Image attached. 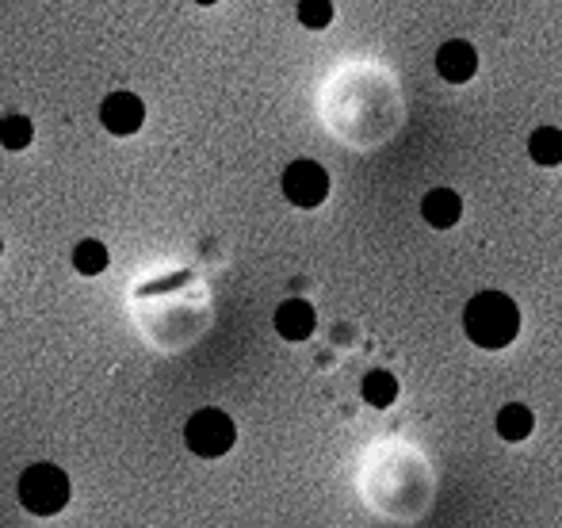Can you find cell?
Instances as JSON below:
<instances>
[{"mask_svg":"<svg viewBox=\"0 0 562 528\" xmlns=\"http://www.w3.org/2000/svg\"><path fill=\"white\" fill-rule=\"evenodd\" d=\"M463 329L479 349H505L520 334V311L502 291H482L467 303Z\"/></svg>","mask_w":562,"mask_h":528,"instance_id":"1","label":"cell"},{"mask_svg":"<svg viewBox=\"0 0 562 528\" xmlns=\"http://www.w3.org/2000/svg\"><path fill=\"white\" fill-rule=\"evenodd\" d=\"M20 506L35 517H54L69 506V475L54 463H31L20 475Z\"/></svg>","mask_w":562,"mask_h":528,"instance_id":"2","label":"cell"},{"mask_svg":"<svg viewBox=\"0 0 562 528\" xmlns=\"http://www.w3.org/2000/svg\"><path fill=\"white\" fill-rule=\"evenodd\" d=\"M184 440L195 456H203V460H218V456H226L229 448H234L237 429H234V422H229V414L207 406V409H195V414L188 417Z\"/></svg>","mask_w":562,"mask_h":528,"instance_id":"3","label":"cell"},{"mask_svg":"<svg viewBox=\"0 0 562 528\" xmlns=\"http://www.w3.org/2000/svg\"><path fill=\"white\" fill-rule=\"evenodd\" d=\"M283 195H288L295 207H318V203H326L329 195V172L322 169L318 161H291L288 169H283Z\"/></svg>","mask_w":562,"mask_h":528,"instance_id":"4","label":"cell"},{"mask_svg":"<svg viewBox=\"0 0 562 528\" xmlns=\"http://www.w3.org/2000/svg\"><path fill=\"white\" fill-rule=\"evenodd\" d=\"M100 123L112 134H119V138H126V134H134L146 123V104H142L134 92H112V97L100 104Z\"/></svg>","mask_w":562,"mask_h":528,"instance_id":"5","label":"cell"},{"mask_svg":"<svg viewBox=\"0 0 562 528\" xmlns=\"http://www.w3.org/2000/svg\"><path fill=\"white\" fill-rule=\"evenodd\" d=\"M474 69H479V54H474L471 43H463V38H451L437 50V74L445 77L451 85H463L474 77Z\"/></svg>","mask_w":562,"mask_h":528,"instance_id":"6","label":"cell"},{"mask_svg":"<svg viewBox=\"0 0 562 528\" xmlns=\"http://www.w3.org/2000/svg\"><path fill=\"white\" fill-rule=\"evenodd\" d=\"M314 326H318L314 306L303 303V299H288V303L276 311V329H280V337H288V341H306V337L314 334Z\"/></svg>","mask_w":562,"mask_h":528,"instance_id":"7","label":"cell"},{"mask_svg":"<svg viewBox=\"0 0 562 528\" xmlns=\"http://www.w3.org/2000/svg\"><path fill=\"white\" fill-rule=\"evenodd\" d=\"M422 215H425V223H429V226L448 231V226H456L459 215H463V200H459L451 188H432V192L422 200Z\"/></svg>","mask_w":562,"mask_h":528,"instance_id":"8","label":"cell"},{"mask_svg":"<svg viewBox=\"0 0 562 528\" xmlns=\"http://www.w3.org/2000/svg\"><path fill=\"white\" fill-rule=\"evenodd\" d=\"M532 409L520 406V402H509V406H502V414H497V437L509 440V445H517V440L532 437Z\"/></svg>","mask_w":562,"mask_h":528,"instance_id":"9","label":"cell"},{"mask_svg":"<svg viewBox=\"0 0 562 528\" xmlns=\"http://www.w3.org/2000/svg\"><path fill=\"white\" fill-rule=\"evenodd\" d=\"M360 395L368 406L386 409V406H394V398H398V380H394L391 372H368L360 383Z\"/></svg>","mask_w":562,"mask_h":528,"instance_id":"10","label":"cell"},{"mask_svg":"<svg viewBox=\"0 0 562 528\" xmlns=\"http://www.w3.org/2000/svg\"><path fill=\"white\" fill-rule=\"evenodd\" d=\"M528 154H532L536 165H562V131L559 127H540L528 138Z\"/></svg>","mask_w":562,"mask_h":528,"instance_id":"11","label":"cell"},{"mask_svg":"<svg viewBox=\"0 0 562 528\" xmlns=\"http://www.w3.org/2000/svg\"><path fill=\"white\" fill-rule=\"evenodd\" d=\"M74 268L81 276H100L108 268V246H104V241H97V238L81 241V246L74 249Z\"/></svg>","mask_w":562,"mask_h":528,"instance_id":"12","label":"cell"},{"mask_svg":"<svg viewBox=\"0 0 562 528\" xmlns=\"http://www.w3.org/2000/svg\"><path fill=\"white\" fill-rule=\"evenodd\" d=\"M31 138H35V127H31L27 115H4L0 120V146L4 149H27Z\"/></svg>","mask_w":562,"mask_h":528,"instance_id":"13","label":"cell"},{"mask_svg":"<svg viewBox=\"0 0 562 528\" xmlns=\"http://www.w3.org/2000/svg\"><path fill=\"white\" fill-rule=\"evenodd\" d=\"M329 20H334V4L329 0H299V23L311 31L318 27H329Z\"/></svg>","mask_w":562,"mask_h":528,"instance_id":"14","label":"cell"},{"mask_svg":"<svg viewBox=\"0 0 562 528\" xmlns=\"http://www.w3.org/2000/svg\"><path fill=\"white\" fill-rule=\"evenodd\" d=\"M195 4H218V0H195Z\"/></svg>","mask_w":562,"mask_h":528,"instance_id":"15","label":"cell"}]
</instances>
